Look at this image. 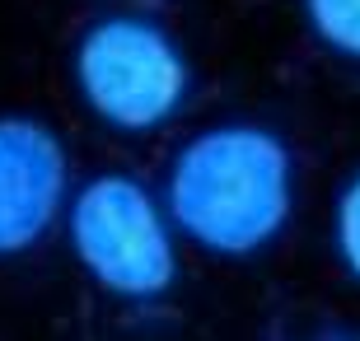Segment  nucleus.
I'll list each match as a JSON object with an SVG mask.
<instances>
[{"label":"nucleus","mask_w":360,"mask_h":341,"mask_svg":"<svg viewBox=\"0 0 360 341\" xmlns=\"http://www.w3.org/2000/svg\"><path fill=\"white\" fill-rule=\"evenodd\" d=\"M70 248L84 271L122 300H155L178 276V252L155 197L122 173L80 187L70 206Z\"/></svg>","instance_id":"obj_3"},{"label":"nucleus","mask_w":360,"mask_h":341,"mask_svg":"<svg viewBox=\"0 0 360 341\" xmlns=\"http://www.w3.org/2000/svg\"><path fill=\"white\" fill-rule=\"evenodd\" d=\"M304 19L323 47L360 61V0H304Z\"/></svg>","instance_id":"obj_5"},{"label":"nucleus","mask_w":360,"mask_h":341,"mask_svg":"<svg viewBox=\"0 0 360 341\" xmlns=\"http://www.w3.org/2000/svg\"><path fill=\"white\" fill-rule=\"evenodd\" d=\"M75 84L84 103L117 131H155L187 98V61L150 19H103L75 47Z\"/></svg>","instance_id":"obj_2"},{"label":"nucleus","mask_w":360,"mask_h":341,"mask_svg":"<svg viewBox=\"0 0 360 341\" xmlns=\"http://www.w3.org/2000/svg\"><path fill=\"white\" fill-rule=\"evenodd\" d=\"M66 197V150L42 122L0 117V257L28 252Z\"/></svg>","instance_id":"obj_4"},{"label":"nucleus","mask_w":360,"mask_h":341,"mask_svg":"<svg viewBox=\"0 0 360 341\" xmlns=\"http://www.w3.org/2000/svg\"><path fill=\"white\" fill-rule=\"evenodd\" d=\"M295 206V164L276 131L225 122L192 136L169 173L178 229L220 257H248L285 229Z\"/></svg>","instance_id":"obj_1"},{"label":"nucleus","mask_w":360,"mask_h":341,"mask_svg":"<svg viewBox=\"0 0 360 341\" xmlns=\"http://www.w3.org/2000/svg\"><path fill=\"white\" fill-rule=\"evenodd\" d=\"M333 238H337V257H342V266L360 281V173L351 178V187L342 192V201H337Z\"/></svg>","instance_id":"obj_6"}]
</instances>
